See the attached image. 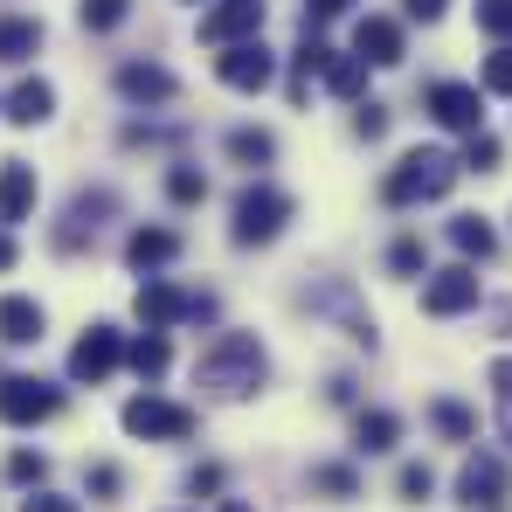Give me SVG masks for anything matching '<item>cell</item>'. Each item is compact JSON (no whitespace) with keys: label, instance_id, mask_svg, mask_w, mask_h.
<instances>
[{"label":"cell","instance_id":"cell-32","mask_svg":"<svg viewBox=\"0 0 512 512\" xmlns=\"http://www.w3.org/2000/svg\"><path fill=\"white\" fill-rule=\"evenodd\" d=\"M395 492H402L409 506H423L429 492H436V471H429V464H402V471H395Z\"/></svg>","mask_w":512,"mask_h":512},{"label":"cell","instance_id":"cell-15","mask_svg":"<svg viewBox=\"0 0 512 512\" xmlns=\"http://www.w3.org/2000/svg\"><path fill=\"white\" fill-rule=\"evenodd\" d=\"M187 298H194V291H180L167 277H146V291H139V326H146V333L180 326V319H187Z\"/></svg>","mask_w":512,"mask_h":512},{"label":"cell","instance_id":"cell-12","mask_svg":"<svg viewBox=\"0 0 512 512\" xmlns=\"http://www.w3.org/2000/svg\"><path fill=\"white\" fill-rule=\"evenodd\" d=\"M256 28H263V0H222L215 14H201V42H215V49L256 42Z\"/></svg>","mask_w":512,"mask_h":512},{"label":"cell","instance_id":"cell-44","mask_svg":"<svg viewBox=\"0 0 512 512\" xmlns=\"http://www.w3.org/2000/svg\"><path fill=\"white\" fill-rule=\"evenodd\" d=\"M14 256H21V250H14V236L0 229V270H14Z\"/></svg>","mask_w":512,"mask_h":512},{"label":"cell","instance_id":"cell-6","mask_svg":"<svg viewBox=\"0 0 512 512\" xmlns=\"http://www.w3.org/2000/svg\"><path fill=\"white\" fill-rule=\"evenodd\" d=\"M63 409V388L56 381H35V374H7L0 381V423L28 429V423H49Z\"/></svg>","mask_w":512,"mask_h":512},{"label":"cell","instance_id":"cell-16","mask_svg":"<svg viewBox=\"0 0 512 512\" xmlns=\"http://www.w3.org/2000/svg\"><path fill=\"white\" fill-rule=\"evenodd\" d=\"M35 215V167L28 160H0V229Z\"/></svg>","mask_w":512,"mask_h":512},{"label":"cell","instance_id":"cell-26","mask_svg":"<svg viewBox=\"0 0 512 512\" xmlns=\"http://www.w3.org/2000/svg\"><path fill=\"white\" fill-rule=\"evenodd\" d=\"M125 360H132L146 381H160V374L173 367V346H167V333H139V340L125 346Z\"/></svg>","mask_w":512,"mask_h":512},{"label":"cell","instance_id":"cell-35","mask_svg":"<svg viewBox=\"0 0 512 512\" xmlns=\"http://www.w3.org/2000/svg\"><path fill=\"white\" fill-rule=\"evenodd\" d=\"M423 263H429L423 236H402V243H395V250H388V270H395V277H416V270H423Z\"/></svg>","mask_w":512,"mask_h":512},{"label":"cell","instance_id":"cell-40","mask_svg":"<svg viewBox=\"0 0 512 512\" xmlns=\"http://www.w3.org/2000/svg\"><path fill=\"white\" fill-rule=\"evenodd\" d=\"M21 512H84V499H63V492H28Z\"/></svg>","mask_w":512,"mask_h":512},{"label":"cell","instance_id":"cell-28","mask_svg":"<svg viewBox=\"0 0 512 512\" xmlns=\"http://www.w3.org/2000/svg\"><path fill=\"white\" fill-rule=\"evenodd\" d=\"M326 84H333V97H360L367 90V63L360 56H333L326 63Z\"/></svg>","mask_w":512,"mask_h":512},{"label":"cell","instance_id":"cell-11","mask_svg":"<svg viewBox=\"0 0 512 512\" xmlns=\"http://www.w3.org/2000/svg\"><path fill=\"white\" fill-rule=\"evenodd\" d=\"M471 305H478V270H471V263H450V270H436L423 284L429 319H457V312H471Z\"/></svg>","mask_w":512,"mask_h":512},{"label":"cell","instance_id":"cell-37","mask_svg":"<svg viewBox=\"0 0 512 512\" xmlns=\"http://www.w3.org/2000/svg\"><path fill=\"white\" fill-rule=\"evenodd\" d=\"M478 90L512 97V49H492V56H485V84H478Z\"/></svg>","mask_w":512,"mask_h":512},{"label":"cell","instance_id":"cell-5","mask_svg":"<svg viewBox=\"0 0 512 512\" xmlns=\"http://www.w3.org/2000/svg\"><path fill=\"white\" fill-rule=\"evenodd\" d=\"M118 423L132 429V436H146V443H187L194 436V409L187 402H167V395H132Z\"/></svg>","mask_w":512,"mask_h":512},{"label":"cell","instance_id":"cell-13","mask_svg":"<svg viewBox=\"0 0 512 512\" xmlns=\"http://www.w3.org/2000/svg\"><path fill=\"white\" fill-rule=\"evenodd\" d=\"M215 77H222L229 90H263L270 77H277V56H270L263 42H236V49L215 56Z\"/></svg>","mask_w":512,"mask_h":512},{"label":"cell","instance_id":"cell-18","mask_svg":"<svg viewBox=\"0 0 512 512\" xmlns=\"http://www.w3.org/2000/svg\"><path fill=\"white\" fill-rule=\"evenodd\" d=\"M402 443V416L395 409H360L353 416V457H388Z\"/></svg>","mask_w":512,"mask_h":512},{"label":"cell","instance_id":"cell-42","mask_svg":"<svg viewBox=\"0 0 512 512\" xmlns=\"http://www.w3.org/2000/svg\"><path fill=\"white\" fill-rule=\"evenodd\" d=\"M346 7H353V0H305V28H312V21H340Z\"/></svg>","mask_w":512,"mask_h":512},{"label":"cell","instance_id":"cell-2","mask_svg":"<svg viewBox=\"0 0 512 512\" xmlns=\"http://www.w3.org/2000/svg\"><path fill=\"white\" fill-rule=\"evenodd\" d=\"M457 160L450 153H436V146H416V153H402V167L381 180V201L388 208H416V201H443L450 187H457Z\"/></svg>","mask_w":512,"mask_h":512},{"label":"cell","instance_id":"cell-36","mask_svg":"<svg viewBox=\"0 0 512 512\" xmlns=\"http://www.w3.org/2000/svg\"><path fill=\"white\" fill-rule=\"evenodd\" d=\"M492 395H499V429H506V443H512V353L492 360Z\"/></svg>","mask_w":512,"mask_h":512},{"label":"cell","instance_id":"cell-10","mask_svg":"<svg viewBox=\"0 0 512 512\" xmlns=\"http://www.w3.org/2000/svg\"><path fill=\"white\" fill-rule=\"evenodd\" d=\"M305 305H312V312H326V319H340L353 346H374V340H381V333H374V312L353 298V284H312V291H305Z\"/></svg>","mask_w":512,"mask_h":512},{"label":"cell","instance_id":"cell-3","mask_svg":"<svg viewBox=\"0 0 512 512\" xmlns=\"http://www.w3.org/2000/svg\"><path fill=\"white\" fill-rule=\"evenodd\" d=\"M284 222H291V194L284 187H270V180H256L236 194V208H229V236L250 250V243H277L284 236Z\"/></svg>","mask_w":512,"mask_h":512},{"label":"cell","instance_id":"cell-7","mask_svg":"<svg viewBox=\"0 0 512 512\" xmlns=\"http://www.w3.org/2000/svg\"><path fill=\"white\" fill-rule=\"evenodd\" d=\"M111 215H118V194H111V187H84V194H77V201L63 208V229H56V250H63V256H77L84 243H97V229H104Z\"/></svg>","mask_w":512,"mask_h":512},{"label":"cell","instance_id":"cell-19","mask_svg":"<svg viewBox=\"0 0 512 512\" xmlns=\"http://www.w3.org/2000/svg\"><path fill=\"white\" fill-rule=\"evenodd\" d=\"M42 326H49V319H42L35 298H21V291L0 298V340H7V346H35V340H42Z\"/></svg>","mask_w":512,"mask_h":512},{"label":"cell","instance_id":"cell-17","mask_svg":"<svg viewBox=\"0 0 512 512\" xmlns=\"http://www.w3.org/2000/svg\"><path fill=\"white\" fill-rule=\"evenodd\" d=\"M118 97H132V104H173L180 84H173L167 63H125L118 70Z\"/></svg>","mask_w":512,"mask_h":512},{"label":"cell","instance_id":"cell-45","mask_svg":"<svg viewBox=\"0 0 512 512\" xmlns=\"http://www.w3.org/2000/svg\"><path fill=\"white\" fill-rule=\"evenodd\" d=\"M215 512H250V506H243V499H222V506H215Z\"/></svg>","mask_w":512,"mask_h":512},{"label":"cell","instance_id":"cell-31","mask_svg":"<svg viewBox=\"0 0 512 512\" xmlns=\"http://www.w3.org/2000/svg\"><path fill=\"white\" fill-rule=\"evenodd\" d=\"M167 194L180 201V208L208 201V173H201V167H173V173H167Z\"/></svg>","mask_w":512,"mask_h":512},{"label":"cell","instance_id":"cell-39","mask_svg":"<svg viewBox=\"0 0 512 512\" xmlns=\"http://www.w3.org/2000/svg\"><path fill=\"white\" fill-rule=\"evenodd\" d=\"M90 499H118V492H125V471H118V464H90Z\"/></svg>","mask_w":512,"mask_h":512},{"label":"cell","instance_id":"cell-38","mask_svg":"<svg viewBox=\"0 0 512 512\" xmlns=\"http://www.w3.org/2000/svg\"><path fill=\"white\" fill-rule=\"evenodd\" d=\"M353 132H360V139H381V132H388V104H374V97L353 104Z\"/></svg>","mask_w":512,"mask_h":512},{"label":"cell","instance_id":"cell-14","mask_svg":"<svg viewBox=\"0 0 512 512\" xmlns=\"http://www.w3.org/2000/svg\"><path fill=\"white\" fill-rule=\"evenodd\" d=\"M353 56L374 63V70H395V63H402V21H388V14H360V28H353Z\"/></svg>","mask_w":512,"mask_h":512},{"label":"cell","instance_id":"cell-30","mask_svg":"<svg viewBox=\"0 0 512 512\" xmlns=\"http://www.w3.org/2000/svg\"><path fill=\"white\" fill-rule=\"evenodd\" d=\"M457 167L464 173H499V139H492V132H471L464 153H457Z\"/></svg>","mask_w":512,"mask_h":512},{"label":"cell","instance_id":"cell-9","mask_svg":"<svg viewBox=\"0 0 512 512\" xmlns=\"http://www.w3.org/2000/svg\"><path fill=\"white\" fill-rule=\"evenodd\" d=\"M423 104H429L436 125H450V132H464V139L485 132V90L478 84H429Z\"/></svg>","mask_w":512,"mask_h":512},{"label":"cell","instance_id":"cell-21","mask_svg":"<svg viewBox=\"0 0 512 512\" xmlns=\"http://www.w3.org/2000/svg\"><path fill=\"white\" fill-rule=\"evenodd\" d=\"M49 111H56V90L42 84V77H28V84L7 90V118H14V125H42Z\"/></svg>","mask_w":512,"mask_h":512},{"label":"cell","instance_id":"cell-23","mask_svg":"<svg viewBox=\"0 0 512 512\" xmlns=\"http://www.w3.org/2000/svg\"><path fill=\"white\" fill-rule=\"evenodd\" d=\"M429 423L443 429L450 443H478V416H471L457 395H436V402H429Z\"/></svg>","mask_w":512,"mask_h":512},{"label":"cell","instance_id":"cell-25","mask_svg":"<svg viewBox=\"0 0 512 512\" xmlns=\"http://www.w3.org/2000/svg\"><path fill=\"white\" fill-rule=\"evenodd\" d=\"M229 160H243V167H270V160H277V139H270L263 125H236V132H229Z\"/></svg>","mask_w":512,"mask_h":512},{"label":"cell","instance_id":"cell-20","mask_svg":"<svg viewBox=\"0 0 512 512\" xmlns=\"http://www.w3.org/2000/svg\"><path fill=\"white\" fill-rule=\"evenodd\" d=\"M173 256H180V236L173 229H132L125 236V263L132 270H167Z\"/></svg>","mask_w":512,"mask_h":512},{"label":"cell","instance_id":"cell-34","mask_svg":"<svg viewBox=\"0 0 512 512\" xmlns=\"http://www.w3.org/2000/svg\"><path fill=\"white\" fill-rule=\"evenodd\" d=\"M478 28L499 35V42L512 49V0H478Z\"/></svg>","mask_w":512,"mask_h":512},{"label":"cell","instance_id":"cell-29","mask_svg":"<svg viewBox=\"0 0 512 512\" xmlns=\"http://www.w3.org/2000/svg\"><path fill=\"white\" fill-rule=\"evenodd\" d=\"M125 14H132V0H84V7H77V21H84L90 35H111Z\"/></svg>","mask_w":512,"mask_h":512},{"label":"cell","instance_id":"cell-41","mask_svg":"<svg viewBox=\"0 0 512 512\" xmlns=\"http://www.w3.org/2000/svg\"><path fill=\"white\" fill-rule=\"evenodd\" d=\"M187 492H194V499H201V492H222V464H194V471H187Z\"/></svg>","mask_w":512,"mask_h":512},{"label":"cell","instance_id":"cell-33","mask_svg":"<svg viewBox=\"0 0 512 512\" xmlns=\"http://www.w3.org/2000/svg\"><path fill=\"white\" fill-rule=\"evenodd\" d=\"M7 478H14V485H42V478H49V457H42V450H14V457H7Z\"/></svg>","mask_w":512,"mask_h":512},{"label":"cell","instance_id":"cell-1","mask_svg":"<svg viewBox=\"0 0 512 512\" xmlns=\"http://www.w3.org/2000/svg\"><path fill=\"white\" fill-rule=\"evenodd\" d=\"M263 374H270V360H263V346L250 333H222V340L201 353V367H194V388H208L215 402H243L263 388Z\"/></svg>","mask_w":512,"mask_h":512},{"label":"cell","instance_id":"cell-4","mask_svg":"<svg viewBox=\"0 0 512 512\" xmlns=\"http://www.w3.org/2000/svg\"><path fill=\"white\" fill-rule=\"evenodd\" d=\"M457 499L471 512H506L512 506V471L499 450H471L464 471H457Z\"/></svg>","mask_w":512,"mask_h":512},{"label":"cell","instance_id":"cell-27","mask_svg":"<svg viewBox=\"0 0 512 512\" xmlns=\"http://www.w3.org/2000/svg\"><path fill=\"white\" fill-rule=\"evenodd\" d=\"M312 492H326V499H360V471H353V464H312Z\"/></svg>","mask_w":512,"mask_h":512},{"label":"cell","instance_id":"cell-43","mask_svg":"<svg viewBox=\"0 0 512 512\" xmlns=\"http://www.w3.org/2000/svg\"><path fill=\"white\" fill-rule=\"evenodd\" d=\"M402 7H409V21H443L450 0H402Z\"/></svg>","mask_w":512,"mask_h":512},{"label":"cell","instance_id":"cell-22","mask_svg":"<svg viewBox=\"0 0 512 512\" xmlns=\"http://www.w3.org/2000/svg\"><path fill=\"white\" fill-rule=\"evenodd\" d=\"M42 49V21L35 14H7L0 21V63H28Z\"/></svg>","mask_w":512,"mask_h":512},{"label":"cell","instance_id":"cell-24","mask_svg":"<svg viewBox=\"0 0 512 512\" xmlns=\"http://www.w3.org/2000/svg\"><path fill=\"white\" fill-rule=\"evenodd\" d=\"M450 243H457V256H478V263L499 250V236H492L485 215H457V222H450Z\"/></svg>","mask_w":512,"mask_h":512},{"label":"cell","instance_id":"cell-8","mask_svg":"<svg viewBox=\"0 0 512 512\" xmlns=\"http://www.w3.org/2000/svg\"><path fill=\"white\" fill-rule=\"evenodd\" d=\"M118 360H125V333L118 326H90L84 340L70 346V381H90L97 388V381L118 374Z\"/></svg>","mask_w":512,"mask_h":512}]
</instances>
